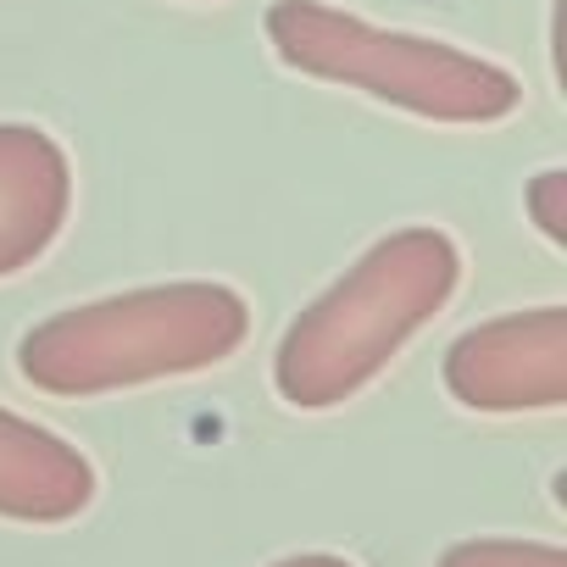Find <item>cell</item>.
I'll return each mask as SVG.
<instances>
[{
    "instance_id": "9c48e42d",
    "label": "cell",
    "mask_w": 567,
    "mask_h": 567,
    "mask_svg": "<svg viewBox=\"0 0 567 567\" xmlns=\"http://www.w3.org/2000/svg\"><path fill=\"white\" fill-rule=\"evenodd\" d=\"M272 567H357V561H346L334 550H301V556H278Z\"/></svg>"
},
{
    "instance_id": "5b68a950",
    "label": "cell",
    "mask_w": 567,
    "mask_h": 567,
    "mask_svg": "<svg viewBox=\"0 0 567 567\" xmlns=\"http://www.w3.org/2000/svg\"><path fill=\"white\" fill-rule=\"evenodd\" d=\"M73 212V162L56 134L0 123V278L34 267Z\"/></svg>"
},
{
    "instance_id": "277c9868",
    "label": "cell",
    "mask_w": 567,
    "mask_h": 567,
    "mask_svg": "<svg viewBox=\"0 0 567 567\" xmlns=\"http://www.w3.org/2000/svg\"><path fill=\"white\" fill-rule=\"evenodd\" d=\"M445 390L467 412H556L567 401V307H528L467 329L445 351Z\"/></svg>"
},
{
    "instance_id": "6da1fadb",
    "label": "cell",
    "mask_w": 567,
    "mask_h": 567,
    "mask_svg": "<svg viewBox=\"0 0 567 567\" xmlns=\"http://www.w3.org/2000/svg\"><path fill=\"white\" fill-rule=\"evenodd\" d=\"M462 284V245L445 228H395L357 256L284 329L272 384L296 412H329L362 395L417 329H429Z\"/></svg>"
},
{
    "instance_id": "8992f818",
    "label": "cell",
    "mask_w": 567,
    "mask_h": 567,
    "mask_svg": "<svg viewBox=\"0 0 567 567\" xmlns=\"http://www.w3.org/2000/svg\"><path fill=\"white\" fill-rule=\"evenodd\" d=\"M95 467L79 445L0 406V517L12 523H73L95 501Z\"/></svg>"
},
{
    "instance_id": "ba28073f",
    "label": "cell",
    "mask_w": 567,
    "mask_h": 567,
    "mask_svg": "<svg viewBox=\"0 0 567 567\" xmlns=\"http://www.w3.org/2000/svg\"><path fill=\"white\" fill-rule=\"evenodd\" d=\"M528 217L550 245H567V173L545 167L528 178Z\"/></svg>"
},
{
    "instance_id": "3957f363",
    "label": "cell",
    "mask_w": 567,
    "mask_h": 567,
    "mask_svg": "<svg viewBox=\"0 0 567 567\" xmlns=\"http://www.w3.org/2000/svg\"><path fill=\"white\" fill-rule=\"evenodd\" d=\"M267 45L284 68L362 90L429 123H501L523 106V84L501 62L473 56L451 40L379 29L323 0H272Z\"/></svg>"
},
{
    "instance_id": "7a4b0ae2",
    "label": "cell",
    "mask_w": 567,
    "mask_h": 567,
    "mask_svg": "<svg viewBox=\"0 0 567 567\" xmlns=\"http://www.w3.org/2000/svg\"><path fill=\"white\" fill-rule=\"evenodd\" d=\"M250 334V307L234 284L178 278L106 301L68 307L34 323L18 346V373L56 401H90L156 379H184L228 362Z\"/></svg>"
},
{
    "instance_id": "52a82bcc",
    "label": "cell",
    "mask_w": 567,
    "mask_h": 567,
    "mask_svg": "<svg viewBox=\"0 0 567 567\" xmlns=\"http://www.w3.org/2000/svg\"><path fill=\"white\" fill-rule=\"evenodd\" d=\"M434 567H567V550L550 545V539H501V534H484V539L445 545V556Z\"/></svg>"
}]
</instances>
